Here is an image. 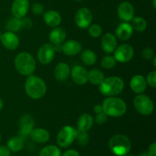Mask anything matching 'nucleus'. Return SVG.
I'll return each instance as SVG.
<instances>
[{
  "instance_id": "f257e3e1",
  "label": "nucleus",
  "mask_w": 156,
  "mask_h": 156,
  "mask_svg": "<svg viewBox=\"0 0 156 156\" xmlns=\"http://www.w3.org/2000/svg\"><path fill=\"white\" fill-rule=\"evenodd\" d=\"M47 84L42 78L34 75L27 76L24 84L26 94L34 100H38L44 97L47 93Z\"/></svg>"
},
{
  "instance_id": "f03ea898",
  "label": "nucleus",
  "mask_w": 156,
  "mask_h": 156,
  "mask_svg": "<svg viewBox=\"0 0 156 156\" xmlns=\"http://www.w3.org/2000/svg\"><path fill=\"white\" fill-rule=\"evenodd\" d=\"M14 66L19 74L24 76L33 75L36 70V60L34 56L27 52H21L16 55Z\"/></svg>"
},
{
  "instance_id": "7ed1b4c3",
  "label": "nucleus",
  "mask_w": 156,
  "mask_h": 156,
  "mask_svg": "<svg viewBox=\"0 0 156 156\" xmlns=\"http://www.w3.org/2000/svg\"><path fill=\"white\" fill-rule=\"evenodd\" d=\"M103 112L108 117H120L126 114L127 105L123 99L116 96L107 97L102 103Z\"/></svg>"
},
{
  "instance_id": "20e7f679",
  "label": "nucleus",
  "mask_w": 156,
  "mask_h": 156,
  "mask_svg": "<svg viewBox=\"0 0 156 156\" xmlns=\"http://www.w3.org/2000/svg\"><path fill=\"white\" fill-rule=\"evenodd\" d=\"M124 82L119 76H109L105 78L98 85L99 91L103 95L113 97L120 94L124 89Z\"/></svg>"
},
{
  "instance_id": "39448f33",
  "label": "nucleus",
  "mask_w": 156,
  "mask_h": 156,
  "mask_svg": "<svg viewBox=\"0 0 156 156\" xmlns=\"http://www.w3.org/2000/svg\"><path fill=\"white\" fill-rule=\"evenodd\" d=\"M108 146L111 152L117 156H126L130 152L132 143L130 140L123 134H116L110 139Z\"/></svg>"
},
{
  "instance_id": "423d86ee",
  "label": "nucleus",
  "mask_w": 156,
  "mask_h": 156,
  "mask_svg": "<svg viewBox=\"0 0 156 156\" xmlns=\"http://www.w3.org/2000/svg\"><path fill=\"white\" fill-rule=\"evenodd\" d=\"M136 111L143 116H149L153 113L155 105L152 99L146 94H137L133 99Z\"/></svg>"
},
{
  "instance_id": "0eeeda50",
  "label": "nucleus",
  "mask_w": 156,
  "mask_h": 156,
  "mask_svg": "<svg viewBox=\"0 0 156 156\" xmlns=\"http://www.w3.org/2000/svg\"><path fill=\"white\" fill-rule=\"evenodd\" d=\"M78 134L77 129L66 125L60 129L56 137V143L61 148H67L73 144Z\"/></svg>"
},
{
  "instance_id": "6e6552de",
  "label": "nucleus",
  "mask_w": 156,
  "mask_h": 156,
  "mask_svg": "<svg viewBox=\"0 0 156 156\" xmlns=\"http://www.w3.org/2000/svg\"><path fill=\"white\" fill-rule=\"evenodd\" d=\"M134 56V49L130 44H122L117 46L114 51V57L116 61L121 63L129 62Z\"/></svg>"
},
{
  "instance_id": "1a4fd4ad",
  "label": "nucleus",
  "mask_w": 156,
  "mask_h": 156,
  "mask_svg": "<svg viewBox=\"0 0 156 156\" xmlns=\"http://www.w3.org/2000/svg\"><path fill=\"white\" fill-rule=\"evenodd\" d=\"M93 16L91 11L86 7H82L76 12L75 15V23L81 29H86L92 22Z\"/></svg>"
},
{
  "instance_id": "9d476101",
  "label": "nucleus",
  "mask_w": 156,
  "mask_h": 156,
  "mask_svg": "<svg viewBox=\"0 0 156 156\" xmlns=\"http://www.w3.org/2000/svg\"><path fill=\"white\" fill-rule=\"evenodd\" d=\"M55 50L54 45L50 43L44 44L41 46L37 52V59L39 62L42 65H47L50 64L54 59Z\"/></svg>"
},
{
  "instance_id": "9b49d317",
  "label": "nucleus",
  "mask_w": 156,
  "mask_h": 156,
  "mask_svg": "<svg viewBox=\"0 0 156 156\" xmlns=\"http://www.w3.org/2000/svg\"><path fill=\"white\" fill-rule=\"evenodd\" d=\"M34 128V120L29 114L21 116L18 122V135L24 138H27L30 135L32 129Z\"/></svg>"
},
{
  "instance_id": "f8f14e48",
  "label": "nucleus",
  "mask_w": 156,
  "mask_h": 156,
  "mask_svg": "<svg viewBox=\"0 0 156 156\" xmlns=\"http://www.w3.org/2000/svg\"><path fill=\"white\" fill-rule=\"evenodd\" d=\"M135 15L134 7L129 2H123L119 5L117 8V15L118 18L123 22H129L132 21Z\"/></svg>"
},
{
  "instance_id": "ddd939ff",
  "label": "nucleus",
  "mask_w": 156,
  "mask_h": 156,
  "mask_svg": "<svg viewBox=\"0 0 156 156\" xmlns=\"http://www.w3.org/2000/svg\"><path fill=\"white\" fill-rule=\"evenodd\" d=\"M29 8V0H14L11 7V11L13 17L21 19L26 16Z\"/></svg>"
},
{
  "instance_id": "4468645a",
  "label": "nucleus",
  "mask_w": 156,
  "mask_h": 156,
  "mask_svg": "<svg viewBox=\"0 0 156 156\" xmlns=\"http://www.w3.org/2000/svg\"><path fill=\"white\" fill-rule=\"evenodd\" d=\"M70 75L73 82L78 85H84L88 82V72L81 66H75Z\"/></svg>"
},
{
  "instance_id": "2eb2a0df",
  "label": "nucleus",
  "mask_w": 156,
  "mask_h": 156,
  "mask_svg": "<svg viewBox=\"0 0 156 156\" xmlns=\"http://www.w3.org/2000/svg\"><path fill=\"white\" fill-rule=\"evenodd\" d=\"M1 43L3 47L9 50H15L18 47L20 41L16 34L12 31H6L2 34Z\"/></svg>"
},
{
  "instance_id": "dca6fc26",
  "label": "nucleus",
  "mask_w": 156,
  "mask_h": 156,
  "mask_svg": "<svg viewBox=\"0 0 156 156\" xmlns=\"http://www.w3.org/2000/svg\"><path fill=\"white\" fill-rule=\"evenodd\" d=\"M101 45L104 51L108 54L114 53L117 47V39L112 33H106L101 37Z\"/></svg>"
},
{
  "instance_id": "f3484780",
  "label": "nucleus",
  "mask_w": 156,
  "mask_h": 156,
  "mask_svg": "<svg viewBox=\"0 0 156 156\" xmlns=\"http://www.w3.org/2000/svg\"><path fill=\"white\" fill-rule=\"evenodd\" d=\"M146 78L142 75H135L129 81V87L134 93L137 94H143L147 88Z\"/></svg>"
},
{
  "instance_id": "a211bd4d",
  "label": "nucleus",
  "mask_w": 156,
  "mask_h": 156,
  "mask_svg": "<svg viewBox=\"0 0 156 156\" xmlns=\"http://www.w3.org/2000/svg\"><path fill=\"white\" fill-rule=\"evenodd\" d=\"M82 51V46L76 40H69L62 44V52L69 56L78 55Z\"/></svg>"
},
{
  "instance_id": "6ab92c4d",
  "label": "nucleus",
  "mask_w": 156,
  "mask_h": 156,
  "mask_svg": "<svg viewBox=\"0 0 156 156\" xmlns=\"http://www.w3.org/2000/svg\"><path fill=\"white\" fill-rule=\"evenodd\" d=\"M133 29L129 23L123 22L117 26L116 29V37L120 41H126L132 37Z\"/></svg>"
},
{
  "instance_id": "aec40b11",
  "label": "nucleus",
  "mask_w": 156,
  "mask_h": 156,
  "mask_svg": "<svg viewBox=\"0 0 156 156\" xmlns=\"http://www.w3.org/2000/svg\"><path fill=\"white\" fill-rule=\"evenodd\" d=\"M70 73H71V69L69 66L66 62H59L56 66L53 72L55 79L59 82H64L67 80L69 77Z\"/></svg>"
},
{
  "instance_id": "412c9836",
  "label": "nucleus",
  "mask_w": 156,
  "mask_h": 156,
  "mask_svg": "<svg viewBox=\"0 0 156 156\" xmlns=\"http://www.w3.org/2000/svg\"><path fill=\"white\" fill-rule=\"evenodd\" d=\"M66 37V32L62 27H53V30L49 34V41L53 45L62 44Z\"/></svg>"
},
{
  "instance_id": "4be33fe9",
  "label": "nucleus",
  "mask_w": 156,
  "mask_h": 156,
  "mask_svg": "<svg viewBox=\"0 0 156 156\" xmlns=\"http://www.w3.org/2000/svg\"><path fill=\"white\" fill-rule=\"evenodd\" d=\"M30 138L37 143H45L50 140V133L44 128H34L29 135Z\"/></svg>"
},
{
  "instance_id": "5701e85b",
  "label": "nucleus",
  "mask_w": 156,
  "mask_h": 156,
  "mask_svg": "<svg viewBox=\"0 0 156 156\" xmlns=\"http://www.w3.org/2000/svg\"><path fill=\"white\" fill-rule=\"evenodd\" d=\"M44 21L47 26L50 27H56L60 24L62 17L60 14L55 10H49L44 12Z\"/></svg>"
},
{
  "instance_id": "b1692460",
  "label": "nucleus",
  "mask_w": 156,
  "mask_h": 156,
  "mask_svg": "<svg viewBox=\"0 0 156 156\" xmlns=\"http://www.w3.org/2000/svg\"><path fill=\"white\" fill-rule=\"evenodd\" d=\"M94 118L88 114H83L79 117L77 120L76 129L79 132H88L93 126Z\"/></svg>"
},
{
  "instance_id": "393cba45",
  "label": "nucleus",
  "mask_w": 156,
  "mask_h": 156,
  "mask_svg": "<svg viewBox=\"0 0 156 156\" xmlns=\"http://www.w3.org/2000/svg\"><path fill=\"white\" fill-rule=\"evenodd\" d=\"M25 138L21 136H16L9 139L7 142V147L11 152H18L23 149L24 145Z\"/></svg>"
},
{
  "instance_id": "a878e982",
  "label": "nucleus",
  "mask_w": 156,
  "mask_h": 156,
  "mask_svg": "<svg viewBox=\"0 0 156 156\" xmlns=\"http://www.w3.org/2000/svg\"><path fill=\"white\" fill-rule=\"evenodd\" d=\"M105 78V74L98 69H92L88 72V82L93 85H99Z\"/></svg>"
},
{
  "instance_id": "bb28decb",
  "label": "nucleus",
  "mask_w": 156,
  "mask_h": 156,
  "mask_svg": "<svg viewBox=\"0 0 156 156\" xmlns=\"http://www.w3.org/2000/svg\"><path fill=\"white\" fill-rule=\"evenodd\" d=\"M81 59L85 65L91 66L97 62V55L93 50H85L81 52Z\"/></svg>"
},
{
  "instance_id": "cd10ccee",
  "label": "nucleus",
  "mask_w": 156,
  "mask_h": 156,
  "mask_svg": "<svg viewBox=\"0 0 156 156\" xmlns=\"http://www.w3.org/2000/svg\"><path fill=\"white\" fill-rule=\"evenodd\" d=\"M131 26H132L133 30L137 32H143L146 30L147 27V21L143 17L137 16L134 17L131 21Z\"/></svg>"
},
{
  "instance_id": "c85d7f7f",
  "label": "nucleus",
  "mask_w": 156,
  "mask_h": 156,
  "mask_svg": "<svg viewBox=\"0 0 156 156\" xmlns=\"http://www.w3.org/2000/svg\"><path fill=\"white\" fill-rule=\"evenodd\" d=\"M39 156H61V150L58 146L49 145L41 149Z\"/></svg>"
},
{
  "instance_id": "c756f323",
  "label": "nucleus",
  "mask_w": 156,
  "mask_h": 156,
  "mask_svg": "<svg viewBox=\"0 0 156 156\" xmlns=\"http://www.w3.org/2000/svg\"><path fill=\"white\" fill-rule=\"evenodd\" d=\"M6 29L8 31H12L14 33L19 31L21 29H22L21 28V20L15 17H12L6 22Z\"/></svg>"
},
{
  "instance_id": "7c9ffc66",
  "label": "nucleus",
  "mask_w": 156,
  "mask_h": 156,
  "mask_svg": "<svg viewBox=\"0 0 156 156\" xmlns=\"http://www.w3.org/2000/svg\"><path fill=\"white\" fill-rule=\"evenodd\" d=\"M116 64H117V61H116L115 58L114 56H111V55H107V56H104L101 62V65L102 68L105 69H111L115 67Z\"/></svg>"
},
{
  "instance_id": "2f4dec72",
  "label": "nucleus",
  "mask_w": 156,
  "mask_h": 156,
  "mask_svg": "<svg viewBox=\"0 0 156 156\" xmlns=\"http://www.w3.org/2000/svg\"><path fill=\"white\" fill-rule=\"evenodd\" d=\"M88 28V34L91 37L98 38L101 36L102 34V27L98 24H91Z\"/></svg>"
},
{
  "instance_id": "473e14b6",
  "label": "nucleus",
  "mask_w": 156,
  "mask_h": 156,
  "mask_svg": "<svg viewBox=\"0 0 156 156\" xmlns=\"http://www.w3.org/2000/svg\"><path fill=\"white\" fill-rule=\"evenodd\" d=\"M78 143L81 145V146H86L89 142V136L87 132H79L78 131V134L76 136V139Z\"/></svg>"
},
{
  "instance_id": "72a5a7b5",
  "label": "nucleus",
  "mask_w": 156,
  "mask_h": 156,
  "mask_svg": "<svg viewBox=\"0 0 156 156\" xmlns=\"http://www.w3.org/2000/svg\"><path fill=\"white\" fill-rule=\"evenodd\" d=\"M146 82H147V85H149L152 88H155L156 87V71L153 70V71L150 72V73L148 74L147 77L146 78Z\"/></svg>"
},
{
  "instance_id": "f704fd0d",
  "label": "nucleus",
  "mask_w": 156,
  "mask_h": 156,
  "mask_svg": "<svg viewBox=\"0 0 156 156\" xmlns=\"http://www.w3.org/2000/svg\"><path fill=\"white\" fill-rule=\"evenodd\" d=\"M31 12L35 15H41L44 13V7L42 4L39 2H36L31 6Z\"/></svg>"
},
{
  "instance_id": "c9c22d12",
  "label": "nucleus",
  "mask_w": 156,
  "mask_h": 156,
  "mask_svg": "<svg viewBox=\"0 0 156 156\" xmlns=\"http://www.w3.org/2000/svg\"><path fill=\"white\" fill-rule=\"evenodd\" d=\"M142 56L146 60H151L155 56L154 55V50L150 47H146L143 49L142 51Z\"/></svg>"
},
{
  "instance_id": "e433bc0d",
  "label": "nucleus",
  "mask_w": 156,
  "mask_h": 156,
  "mask_svg": "<svg viewBox=\"0 0 156 156\" xmlns=\"http://www.w3.org/2000/svg\"><path fill=\"white\" fill-rule=\"evenodd\" d=\"M21 28L24 29V30H29L33 26V22L32 20L30 18H27V17H24L21 18Z\"/></svg>"
},
{
  "instance_id": "4c0bfd02",
  "label": "nucleus",
  "mask_w": 156,
  "mask_h": 156,
  "mask_svg": "<svg viewBox=\"0 0 156 156\" xmlns=\"http://www.w3.org/2000/svg\"><path fill=\"white\" fill-rule=\"evenodd\" d=\"M108 116L104 112L99 113V114H97V115H96L95 122L98 125H102L106 123L107 120H108Z\"/></svg>"
},
{
  "instance_id": "58836bf2",
  "label": "nucleus",
  "mask_w": 156,
  "mask_h": 156,
  "mask_svg": "<svg viewBox=\"0 0 156 156\" xmlns=\"http://www.w3.org/2000/svg\"><path fill=\"white\" fill-rule=\"evenodd\" d=\"M11 152L7 146H0V156H11Z\"/></svg>"
},
{
  "instance_id": "ea45409f",
  "label": "nucleus",
  "mask_w": 156,
  "mask_h": 156,
  "mask_svg": "<svg viewBox=\"0 0 156 156\" xmlns=\"http://www.w3.org/2000/svg\"><path fill=\"white\" fill-rule=\"evenodd\" d=\"M61 156H79V153L78 151L75 149H69L66 151L63 154H61Z\"/></svg>"
},
{
  "instance_id": "a19ab883",
  "label": "nucleus",
  "mask_w": 156,
  "mask_h": 156,
  "mask_svg": "<svg viewBox=\"0 0 156 156\" xmlns=\"http://www.w3.org/2000/svg\"><path fill=\"white\" fill-rule=\"evenodd\" d=\"M148 153L151 156H156V143H152L148 148Z\"/></svg>"
},
{
  "instance_id": "79ce46f5",
  "label": "nucleus",
  "mask_w": 156,
  "mask_h": 156,
  "mask_svg": "<svg viewBox=\"0 0 156 156\" xmlns=\"http://www.w3.org/2000/svg\"><path fill=\"white\" fill-rule=\"evenodd\" d=\"M94 112L96 114H99V113L103 112V108H102V105H96L94 107Z\"/></svg>"
},
{
  "instance_id": "37998d69",
  "label": "nucleus",
  "mask_w": 156,
  "mask_h": 156,
  "mask_svg": "<svg viewBox=\"0 0 156 156\" xmlns=\"http://www.w3.org/2000/svg\"><path fill=\"white\" fill-rule=\"evenodd\" d=\"M3 107H4V102H3L2 99L1 98H0V111H1L2 110Z\"/></svg>"
},
{
  "instance_id": "c03bdc74",
  "label": "nucleus",
  "mask_w": 156,
  "mask_h": 156,
  "mask_svg": "<svg viewBox=\"0 0 156 156\" xmlns=\"http://www.w3.org/2000/svg\"><path fill=\"white\" fill-rule=\"evenodd\" d=\"M139 156H151V155L148 153V152H143L139 155Z\"/></svg>"
},
{
  "instance_id": "a18cd8bd",
  "label": "nucleus",
  "mask_w": 156,
  "mask_h": 156,
  "mask_svg": "<svg viewBox=\"0 0 156 156\" xmlns=\"http://www.w3.org/2000/svg\"><path fill=\"white\" fill-rule=\"evenodd\" d=\"M152 60H153V66L155 67H156V57L155 56H154L153 58H152Z\"/></svg>"
},
{
  "instance_id": "49530a36",
  "label": "nucleus",
  "mask_w": 156,
  "mask_h": 156,
  "mask_svg": "<svg viewBox=\"0 0 156 156\" xmlns=\"http://www.w3.org/2000/svg\"><path fill=\"white\" fill-rule=\"evenodd\" d=\"M155 1H156V0H153V1H152V5H153V8H154V9H156Z\"/></svg>"
},
{
  "instance_id": "de8ad7c7",
  "label": "nucleus",
  "mask_w": 156,
  "mask_h": 156,
  "mask_svg": "<svg viewBox=\"0 0 156 156\" xmlns=\"http://www.w3.org/2000/svg\"><path fill=\"white\" fill-rule=\"evenodd\" d=\"M2 33L0 31V41H1V38H2Z\"/></svg>"
},
{
  "instance_id": "09e8293b",
  "label": "nucleus",
  "mask_w": 156,
  "mask_h": 156,
  "mask_svg": "<svg viewBox=\"0 0 156 156\" xmlns=\"http://www.w3.org/2000/svg\"><path fill=\"white\" fill-rule=\"evenodd\" d=\"M126 156H136L135 155H128V154H127V155H126Z\"/></svg>"
},
{
  "instance_id": "8fccbe9b",
  "label": "nucleus",
  "mask_w": 156,
  "mask_h": 156,
  "mask_svg": "<svg viewBox=\"0 0 156 156\" xmlns=\"http://www.w3.org/2000/svg\"><path fill=\"white\" fill-rule=\"evenodd\" d=\"M1 139H2V135L1 133H0V141H1Z\"/></svg>"
},
{
  "instance_id": "3c124183",
  "label": "nucleus",
  "mask_w": 156,
  "mask_h": 156,
  "mask_svg": "<svg viewBox=\"0 0 156 156\" xmlns=\"http://www.w3.org/2000/svg\"><path fill=\"white\" fill-rule=\"evenodd\" d=\"M75 1H77V2H80V1H82V0H75Z\"/></svg>"
}]
</instances>
